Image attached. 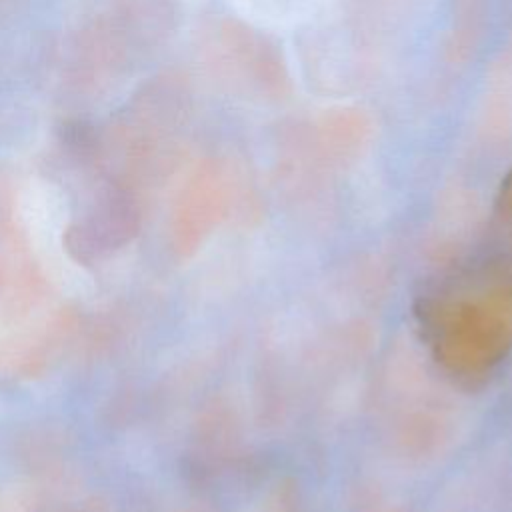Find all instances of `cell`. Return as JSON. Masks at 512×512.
I'll return each instance as SVG.
<instances>
[{
    "label": "cell",
    "mask_w": 512,
    "mask_h": 512,
    "mask_svg": "<svg viewBox=\"0 0 512 512\" xmlns=\"http://www.w3.org/2000/svg\"><path fill=\"white\" fill-rule=\"evenodd\" d=\"M24 230L28 234V242L36 260L50 282L72 298H86L94 292V280L90 272L76 262L64 244L66 216L58 210V206L46 204V200L28 202L22 212Z\"/></svg>",
    "instance_id": "cell-1"
},
{
    "label": "cell",
    "mask_w": 512,
    "mask_h": 512,
    "mask_svg": "<svg viewBox=\"0 0 512 512\" xmlns=\"http://www.w3.org/2000/svg\"><path fill=\"white\" fill-rule=\"evenodd\" d=\"M500 206L506 212H512V172L508 174L506 182L502 184V192H500Z\"/></svg>",
    "instance_id": "cell-2"
}]
</instances>
